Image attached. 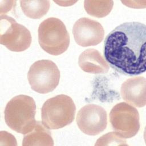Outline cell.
<instances>
[{
    "label": "cell",
    "mask_w": 146,
    "mask_h": 146,
    "mask_svg": "<svg viewBox=\"0 0 146 146\" xmlns=\"http://www.w3.org/2000/svg\"><path fill=\"white\" fill-rule=\"evenodd\" d=\"M78 64L83 71L92 74L107 73L110 68L103 56L94 48H88L82 52L79 57Z\"/></svg>",
    "instance_id": "cell-11"
},
{
    "label": "cell",
    "mask_w": 146,
    "mask_h": 146,
    "mask_svg": "<svg viewBox=\"0 0 146 146\" xmlns=\"http://www.w3.org/2000/svg\"><path fill=\"white\" fill-rule=\"evenodd\" d=\"M146 26L137 22H125L106 36L104 56L116 71L128 76L145 71Z\"/></svg>",
    "instance_id": "cell-1"
},
{
    "label": "cell",
    "mask_w": 146,
    "mask_h": 146,
    "mask_svg": "<svg viewBox=\"0 0 146 146\" xmlns=\"http://www.w3.org/2000/svg\"><path fill=\"white\" fill-rule=\"evenodd\" d=\"M109 117L113 130L123 138L132 137L139 131V112L129 104H116L111 110Z\"/></svg>",
    "instance_id": "cell-7"
},
{
    "label": "cell",
    "mask_w": 146,
    "mask_h": 146,
    "mask_svg": "<svg viewBox=\"0 0 146 146\" xmlns=\"http://www.w3.org/2000/svg\"><path fill=\"white\" fill-rule=\"evenodd\" d=\"M0 43L11 51H23L30 46L31 33L12 17L1 15Z\"/></svg>",
    "instance_id": "cell-6"
},
{
    "label": "cell",
    "mask_w": 146,
    "mask_h": 146,
    "mask_svg": "<svg viewBox=\"0 0 146 146\" xmlns=\"http://www.w3.org/2000/svg\"><path fill=\"white\" fill-rule=\"evenodd\" d=\"M53 145L54 141L51 132L39 121H36L34 128L25 135L22 141L23 146Z\"/></svg>",
    "instance_id": "cell-12"
},
{
    "label": "cell",
    "mask_w": 146,
    "mask_h": 146,
    "mask_svg": "<svg viewBox=\"0 0 146 146\" xmlns=\"http://www.w3.org/2000/svg\"><path fill=\"white\" fill-rule=\"evenodd\" d=\"M120 94L128 103L136 107L146 104V80L143 76H136L126 80L121 84Z\"/></svg>",
    "instance_id": "cell-10"
},
{
    "label": "cell",
    "mask_w": 146,
    "mask_h": 146,
    "mask_svg": "<svg viewBox=\"0 0 146 146\" xmlns=\"http://www.w3.org/2000/svg\"><path fill=\"white\" fill-rule=\"evenodd\" d=\"M76 123L84 133L95 136L103 132L107 125V113L102 107L90 104L78 111Z\"/></svg>",
    "instance_id": "cell-8"
},
{
    "label": "cell",
    "mask_w": 146,
    "mask_h": 146,
    "mask_svg": "<svg viewBox=\"0 0 146 146\" xmlns=\"http://www.w3.org/2000/svg\"><path fill=\"white\" fill-rule=\"evenodd\" d=\"M38 42L44 51L52 55H59L68 48L70 35L62 21L50 17L39 26Z\"/></svg>",
    "instance_id": "cell-4"
},
{
    "label": "cell",
    "mask_w": 146,
    "mask_h": 146,
    "mask_svg": "<svg viewBox=\"0 0 146 146\" xmlns=\"http://www.w3.org/2000/svg\"><path fill=\"white\" fill-rule=\"evenodd\" d=\"M72 34L78 45L88 47L100 43L103 40L104 30L99 22L84 17L75 23Z\"/></svg>",
    "instance_id": "cell-9"
},
{
    "label": "cell",
    "mask_w": 146,
    "mask_h": 146,
    "mask_svg": "<svg viewBox=\"0 0 146 146\" xmlns=\"http://www.w3.org/2000/svg\"><path fill=\"white\" fill-rule=\"evenodd\" d=\"M20 5L26 16L31 19H39L48 12L50 2L48 0L20 1Z\"/></svg>",
    "instance_id": "cell-13"
},
{
    "label": "cell",
    "mask_w": 146,
    "mask_h": 146,
    "mask_svg": "<svg viewBox=\"0 0 146 146\" xmlns=\"http://www.w3.org/2000/svg\"><path fill=\"white\" fill-rule=\"evenodd\" d=\"M113 5V1H84V7L89 15L103 18L110 14Z\"/></svg>",
    "instance_id": "cell-14"
},
{
    "label": "cell",
    "mask_w": 146,
    "mask_h": 146,
    "mask_svg": "<svg viewBox=\"0 0 146 146\" xmlns=\"http://www.w3.org/2000/svg\"><path fill=\"white\" fill-rule=\"evenodd\" d=\"M27 78L32 90L39 94H47L59 84L60 71L52 61L39 60L31 66Z\"/></svg>",
    "instance_id": "cell-5"
},
{
    "label": "cell",
    "mask_w": 146,
    "mask_h": 146,
    "mask_svg": "<svg viewBox=\"0 0 146 146\" xmlns=\"http://www.w3.org/2000/svg\"><path fill=\"white\" fill-rule=\"evenodd\" d=\"M36 104L31 97L19 95L7 103L4 111L5 120L12 130L23 135L34 127L36 120Z\"/></svg>",
    "instance_id": "cell-2"
},
{
    "label": "cell",
    "mask_w": 146,
    "mask_h": 146,
    "mask_svg": "<svg viewBox=\"0 0 146 146\" xmlns=\"http://www.w3.org/2000/svg\"><path fill=\"white\" fill-rule=\"evenodd\" d=\"M115 142L117 145H127L125 138L122 137L115 132H111L102 136L100 138H99L96 143H95V145L111 144L116 145Z\"/></svg>",
    "instance_id": "cell-15"
},
{
    "label": "cell",
    "mask_w": 146,
    "mask_h": 146,
    "mask_svg": "<svg viewBox=\"0 0 146 146\" xmlns=\"http://www.w3.org/2000/svg\"><path fill=\"white\" fill-rule=\"evenodd\" d=\"M76 107L71 98L60 94L47 99L41 109L42 123L48 129H57L74 120Z\"/></svg>",
    "instance_id": "cell-3"
},
{
    "label": "cell",
    "mask_w": 146,
    "mask_h": 146,
    "mask_svg": "<svg viewBox=\"0 0 146 146\" xmlns=\"http://www.w3.org/2000/svg\"><path fill=\"white\" fill-rule=\"evenodd\" d=\"M5 5H0L1 6V15L5 14L7 12L9 11L14 6L15 1H5Z\"/></svg>",
    "instance_id": "cell-16"
}]
</instances>
